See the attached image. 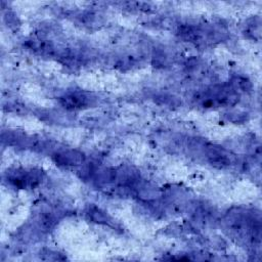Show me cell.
Segmentation results:
<instances>
[{
    "label": "cell",
    "mask_w": 262,
    "mask_h": 262,
    "mask_svg": "<svg viewBox=\"0 0 262 262\" xmlns=\"http://www.w3.org/2000/svg\"><path fill=\"white\" fill-rule=\"evenodd\" d=\"M238 97L237 90L232 86L218 85L201 91L194 96V100L203 107H220L235 104Z\"/></svg>",
    "instance_id": "obj_1"
},
{
    "label": "cell",
    "mask_w": 262,
    "mask_h": 262,
    "mask_svg": "<svg viewBox=\"0 0 262 262\" xmlns=\"http://www.w3.org/2000/svg\"><path fill=\"white\" fill-rule=\"evenodd\" d=\"M229 232L233 236L244 241L253 239L255 237V231L260 232V226H255V219L249 215L243 213L230 214L225 220Z\"/></svg>",
    "instance_id": "obj_2"
},
{
    "label": "cell",
    "mask_w": 262,
    "mask_h": 262,
    "mask_svg": "<svg viewBox=\"0 0 262 262\" xmlns=\"http://www.w3.org/2000/svg\"><path fill=\"white\" fill-rule=\"evenodd\" d=\"M5 179L7 183L16 188H34L42 182L43 172L37 169L17 168L7 171Z\"/></svg>",
    "instance_id": "obj_3"
},
{
    "label": "cell",
    "mask_w": 262,
    "mask_h": 262,
    "mask_svg": "<svg viewBox=\"0 0 262 262\" xmlns=\"http://www.w3.org/2000/svg\"><path fill=\"white\" fill-rule=\"evenodd\" d=\"M179 35L186 41L194 44H209L217 40V32L201 26H183Z\"/></svg>",
    "instance_id": "obj_4"
},
{
    "label": "cell",
    "mask_w": 262,
    "mask_h": 262,
    "mask_svg": "<svg viewBox=\"0 0 262 262\" xmlns=\"http://www.w3.org/2000/svg\"><path fill=\"white\" fill-rule=\"evenodd\" d=\"M60 104L67 110H81L92 104L94 98L84 91H73L64 94L59 99Z\"/></svg>",
    "instance_id": "obj_5"
},
{
    "label": "cell",
    "mask_w": 262,
    "mask_h": 262,
    "mask_svg": "<svg viewBox=\"0 0 262 262\" xmlns=\"http://www.w3.org/2000/svg\"><path fill=\"white\" fill-rule=\"evenodd\" d=\"M54 162L59 166L64 167H73L79 166L84 163L85 157L82 152L74 149H66L54 154L53 156Z\"/></svg>",
    "instance_id": "obj_6"
},
{
    "label": "cell",
    "mask_w": 262,
    "mask_h": 262,
    "mask_svg": "<svg viewBox=\"0 0 262 262\" xmlns=\"http://www.w3.org/2000/svg\"><path fill=\"white\" fill-rule=\"evenodd\" d=\"M88 214H89L90 218L95 222L104 223V224H110V222H112L111 219L108 218V216L104 212L97 209L96 207H90Z\"/></svg>",
    "instance_id": "obj_7"
}]
</instances>
